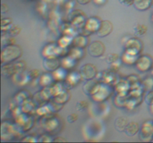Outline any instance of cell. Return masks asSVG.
<instances>
[{"mask_svg":"<svg viewBox=\"0 0 153 143\" xmlns=\"http://www.w3.org/2000/svg\"><path fill=\"white\" fill-rule=\"evenodd\" d=\"M22 55V50L20 48L15 45H10L1 51V62L9 63L15 60Z\"/></svg>","mask_w":153,"mask_h":143,"instance_id":"6da1fadb","label":"cell"},{"mask_svg":"<svg viewBox=\"0 0 153 143\" xmlns=\"http://www.w3.org/2000/svg\"><path fill=\"white\" fill-rule=\"evenodd\" d=\"M105 51V45L100 41H94L88 46V52L90 55L94 57L102 56Z\"/></svg>","mask_w":153,"mask_h":143,"instance_id":"7a4b0ae2","label":"cell"},{"mask_svg":"<svg viewBox=\"0 0 153 143\" xmlns=\"http://www.w3.org/2000/svg\"><path fill=\"white\" fill-rule=\"evenodd\" d=\"M137 69L141 72L149 71L152 68L153 59L150 56L143 55L137 60Z\"/></svg>","mask_w":153,"mask_h":143,"instance_id":"3957f363","label":"cell"},{"mask_svg":"<svg viewBox=\"0 0 153 143\" xmlns=\"http://www.w3.org/2000/svg\"><path fill=\"white\" fill-rule=\"evenodd\" d=\"M97 74V69L93 64H85L81 68V75L85 80H91Z\"/></svg>","mask_w":153,"mask_h":143,"instance_id":"277c9868","label":"cell"},{"mask_svg":"<svg viewBox=\"0 0 153 143\" xmlns=\"http://www.w3.org/2000/svg\"><path fill=\"white\" fill-rule=\"evenodd\" d=\"M112 30H113V25L111 22L108 20H104L100 23L97 34L99 37H105L110 34L112 32Z\"/></svg>","mask_w":153,"mask_h":143,"instance_id":"5b68a950","label":"cell"},{"mask_svg":"<svg viewBox=\"0 0 153 143\" xmlns=\"http://www.w3.org/2000/svg\"><path fill=\"white\" fill-rule=\"evenodd\" d=\"M127 47H128L127 49L129 52H132L134 54H136L141 50L142 44L140 40H137V39H131L128 41Z\"/></svg>","mask_w":153,"mask_h":143,"instance_id":"8992f818","label":"cell"},{"mask_svg":"<svg viewBox=\"0 0 153 143\" xmlns=\"http://www.w3.org/2000/svg\"><path fill=\"white\" fill-rule=\"evenodd\" d=\"M60 66V62L56 58H48L44 60V66L49 71H55Z\"/></svg>","mask_w":153,"mask_h":143,"instance_id":"52a82bcc","label":"cell"},{"mask_svg":"<svg viewBox=\"0 0 153 143\" xmlns=\"http://www.w3.org/2000/svg\"><path fill=\"white\" fill-rule=\"evenodd\" d=\"M153 0H134V6L140 10H147L152 4Z\"/></svg>","mask_w":153,"mask_h":143,"instance_id":"ba28073f","label":"cell"},{"mask_svg":"<svg viewBox=\"0 0 153 143\" xmlns=\"http://www.w3.org/2000/svg\"><path fill=\"white\" fill-rule=\"evenodd\" d=\"M140 130V125L135 122H131L128 123L125 131L128 136H134Z\"/></svg>","mask_w":153,"mask_h":143,"instance_id":"9c48e42d","label":"cell"},{"mask_svg":"<svg viewBox=\"0 0 153 143\" xmlns=\"http://www.w3.org/2000/svg\"><path fill=\"white\" fill-rule=\"evenodd\" d=\"M141 135L143 138L153 137V125L151 123L145 124L142 128Z\"/></svg>","mask_w":153,"mask_h":143,"instance_id":"30bf717a","label":"cell"},{"mask_svg":"<svg viewBox=\"0 0 153 143\" xmlns=\"http://www.w3.org/2000/svg\"><path fill=\"white\" fill-rule=\"evenodd\" d=\"M127 125H128L127 119L124 117L118 118L115 122V128L119 131H125Z\"/></svg>","mask_w":153,"mask_h":143,"instance_id":"8fae6325","label":"cell"},{"mask_svg":"<svg viewBox=\"0 0 153 143\" xmlns=\"http://www.w3.org/2000/svg\"><path fill=\"white\" fill-rule=\"evenodd\" d=\"M147 31V27L141 24H137L134 27V33L136 36H141Z\"/></svg>","mask_w":153,"mask_h":143,"instance_id":"7c38bea8","label":"cell"},{"mask_svg":"<svg viewBox=\"0 0 153 143\" xmlns=\"http://www.w3.org/2000/svg\"><path fill=\"white\" fill-rule=\"evenodd\" d=\"M143 86L147 90H152L153 89V77H148L145 79L143 81Z\"/></svg>","mask_w":153,"mask_h":143,"instance_id":"4fadbf2b","label":"cell"},{"mask_svg":"<svg viewBox=\"0 0 153 143\" xmlns=\"http://www.w3.org/2000/svg\"><path fill=\"white\" fill-rule=\"evenodd\" d=\"M119 60V55L117 54H110L107 56V63L110 64H114Z\"/></svg>","mask_w":153,"mask_h":143,"instance_id":"5bb4252c","label":"cell"},{"mask_svg":"<svg viewBox=\"0 0 153 143\" xmlns=\"http://www.w3.org/2000/svg\"><path fill=\"white\" fill-rule=\"evenodd\" d=\"M88 103L86 101H79L76 103V110L79 111L85 110L88 108Z\"/></svg>","mask_w":153,"mask_h":143,"instance_id":"9a60e30c","label":"cell"},{"mask_svg":"<svg viewBox=\"0 0 153 143\" xmlns=\"http://www.w3.org/2000/svg\"><path fill=\"white\" fill-rule=\"evenodd\" d=\"M9 32H10V34L12 36H16L20 32V28L17 25H13L11 28L9 30Z\"/></svg>","mask_w":153,"mask_h":143,"instance_id":"2e32d148","label":"cell"},{"mask_svg":"<svg viewBox=\"0 0 153 143\" xmlns=\"http://www.w3.org/2000/svg\"><path fill=\"white\" fill-rule=\"evenodd\" d=\"M78 115L76 114V113H72V114L69 115L68 117H67V121H68L70 123H73V122H75L78 119Z\"/></svg>","mask_w":153,"mask_h":143,"instance_id":"e0dca14e","label":"cell"},{"mask_svg":"<svg viewBox=\"0 0 153 143\" xmlns=\"http://www.w3.org/2000/svg\"><path fill=\"white\" fill-rule=\"evenodd\" d=\"M146 101L147 102V104L152 105L153 104V91H151L150 92H149L147 95H146Z\"/></svg>","mask_w":153,"mask_h":143,"instance_id":"ac0fdd59","label":"cell"},{"mask_svg":"<svg viewBox=\"0 0 153 143\" xmlns=\"http://www.w3.org/2000/svg\"><path fill=\"white\" fill-rule=\"evenodd\" d=\"M121 4H124L126 6H131L134 3V0H120Z\"/></svg>","mask_w":153,"mask_h":143,"instance_id":"d6986e66","label":"cell"},{"mask_svg":"<svg viewBox=\"0 0 153 143\" xmlns=\"http://www.w3.org/2000/svg\"><path fill=\"white\" fill-rule=\"evenodd\" d=\"M91 1H92V0H77L78 2H79V4H88V3L91 2Z\"/></svg>","mask_w":153,"mask_h":143,"instance_id":"ffe728a7","label":"cell"},{"mask_svg":"<svg viewBox=\"0 0 153 143\" xmlns=\"http://www.w3.org/2000/svg\"><path fill=\"white\" fill-rule=\"evenodd\" d=\"M61 137H60L59 139H54V141L55 142H57V141H60V142H66V139H61Z\"/></svg>","mask_w":153,"mask_h":143,"instance_id":"44dd1931","label":"cell"},{"mask_svg":"<svg viewBox=\"0 0 153 143\" xmlns=\"http://www.w3.org/2000/svg\"><path fill=\"white\" fill-rule=\"evenodd\" d=\"M151 74L153 76V69H152V70H151Z\"/></svg>","mask_w":153,"mask_h":143,"instance_id":"7402d4cb","label":"cell"},{"mask_svg":"<svg viewBox=\"0 0 153 143\" xmlns=\"http://www.w3.org/2000/svg\"><path fill=\"white\" fill-rule=\"evenodd\" d=\"M152 21H153V16H152Z\"/></svg>","mask_w":153,"mask_h":143,"instance_id":"603a6c76","label":"cell"},{"mask_svg":"<svg viewBox=\"0 0 153 143\" xmlns=\"http://www.w3.org/2000/svg\"><path fill=\"white\" fill-rule=\"evenodd\" d=\"M152 141H153V139H152Z\"/></svg>","mask_w":153,"mask_h":143,"instance_id":"cb8c5ba5","label":"cell"}]
</instances>
